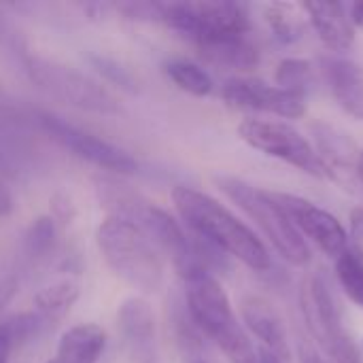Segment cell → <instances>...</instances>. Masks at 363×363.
Here are the masks:
<instances>
[{
	"label": "cell",
	"instance_id": "1",
	"mask_svg": "<svg viewBox=\"0 0 363 363\" xmlns=\"http://www.w3.org/2000/svg\"><path fill=\"white\" fill-rule=\"evenodd\" d=\"M172 204L185 225L204 242L240 259L255 272H268L272 266L270 253L259 236L242 223L219 200L187 185L172 189Z\"/></svg>",
	"mask_w": 363,
	"mask_h": 363
},
{
	"label": "cell",
	"instance_id": "2",
	"mask_svg": "<svg viewBox=\"0 0 363 363\" xmlns=\"http://www.w3.org/2000/svg\"><path fill=\"white\" fill-rule=\"evenodd\" d=\"M185 311L194 325L213 340L232 363H259L257 349L238 321L230 298L217 277L206 270L183 274Z\"/></svg>",
	"mask_w": 363,
	"mask_h": 363
},
{
	"label": "cell",
	"instance_id": "3",
	"mask_svg": "<svg viewBox=\"0 0 363 363\" xmlns=\"http://www.w3.org/2000/svg\"><path fill=\"white\" fill-rule=\"evenodd\" d=\"M98 249L108 268L143 294H155L164 283V264L153 242L128 219L106 217L96 230Z\"/></svg>",
	"mask_w": 363,
	"mask_h": 363
},
{
	"label": "cell",
	"instance_id": "4",
	"mask_svg": "<svg viewBox=\"0 0 363 363\" xmlns=\"http://www.w3.org/2000/svg\"><path fill=\"white\" fill-rule=\"evenodd\" d=\"M215 185L257 225V230L287 264L306 266L311 262V249L306 240L296 230L283 206L274 200L272 191L259 189L230 174H217Z\"/></svg>",
	"mask_w": 363,
	"mask_h": 363
},
{
	"label": "cell",
	"instance_id": "5",
	"mask_svg": "<svg viewBox=\"0 0 363 363\" xmlns=\"http://www.w3.org/2000/svg\"><path fill=\"white\" fill-rule=\"evenodd\" d=\"M302 313L311 338L332 363H363L362 351L345 328L340 304L323 272L311 274L304 283Z\"/></svg>",
	"mask_w": 363,
	"mask_h": 363
},
{
	"label": "cell",
	"instance_id": "6",
	"mask_svg": "<svg viewBox=\"0 0 363 363\" xmlns=\"http://www.w3.org/2000/svg\"><path fill=\"white\" fill-rule=\"evenodd\" d=\"M162 21L172 30L194 40L198 47L225 36L249 34V11L238 2L202 0V2H170L162 4Z\"/></svg>",
	"mask_w": 363,
	"mask_h": 363
},
{
	"label": "cell",
	"instance_id": "7",
	"mask_svg": "<svg viewBox=\"0 0 363 363\" xmlns=\"http://www.w3.org/2000/svg\"><path fill=\"white\" fill-rule=\"evenodd\" d=\"M26 70L32 83L55 100H62L74 108L89 111V113H100V115L119 113L117 98L102 83H98L96 79L72 66L34 55L28 57Z\"/></svg>",
	"mask_w": 363,
	"mask_h": 363
},
{
	"label": "cell",
	"instance_id": "8",
	"mask_svg": "<svg viewBox=\"0 0 363 363\" xmlns=\"http://www.w3.org/2000/svg\"><path fill=\"white\" fill-rule=\"evenodd\" d=\"M238 136L242 143H247L251 149L281 160L311 177L323 179L328 177L315 147L302 136L294 125L285 121H274V119H259V117H249L242 119L238 125Z\"/></svg>",
	"mask_w": 363,
	"mask_h": 363
},
{
	"label": "cell",
	"instance_id": "9",
	"mask_svg": "<svg viewBox=\"0 0 363 363\" xmlns=\"http://www.w3.org/2000/svg\"><path fill=\"white\" fill-rule=\"evenodd\" d=\"M38 123L60 147L72 151L77 157H81L98 168H104V170H111L117 174H134L138 170V162L128 151L111 145L104 138H98L96 134L87 132V130H81V128L68 123L66 119H62L53 113H45V111L38 113Z\"/></svg>",
	"mask_w": 363,
	"mask_h": 363
},
{
	"label": "cell",
	"instance_id": "10",
	"mask_svg": "<svg viewBox=\"0 0 363 363\" xmlns=\"http://www.w3.org/2000/svg\"><path fill=\"white\" fill-rule=\"evenodd\" d=\"M272 196L283 206L302 238H311L325 255L338 257L349 249V234L336 215L294 194L272 191Z\"/></svg>",
	"mask_w": 363,
	"mask_h": 363
},
{
	"label": "cell",
	"instance_id": "11",
	"mask_svg": "<svg viewBox=\"0 0 363 363\" xmlns=\"http://www.w3.org/2000/svg\"><path fill=\"white\" fill-rule=\"evenodd\" d=\"M221 96L225 104L240 111L268 113L283 119H300L306 115V98L289 94L255 77H232L225 81Z\"/></svg>",
	"mask_w": 363,
	"mask_h": 363
},
{
	"label": "cell",
	"instance_id": "12",
	"mask_svg": "<svg viewBox=\"0 0 363 363\" xmlns=\"http://www.w3.org/2000/svg\"><path fill=\"white\" fill-rule=\"evenodd\" d=\"M319 68L336 104L353 119L363 121V64L330 53L321 57Z\"/></svg>",
	"mask_w": 363,
	"mask_h": 363
},
{
	"label": "cell",
	"instance_id": "13",
	"mask_svg": "<svg viewBox=\"0 0 363 363\" xmlns=\"http://www.w3.org/2000/svg\"><path fill=\"white\" fill-rule=\"evenodd\" d=\"M308 23L315 28L321 43L334 51L342 53L355 43V28L349 19L347 4L342 2H302L300 4Z\"/></svg>",
	"mask_w": 363,
	"mask_h": 363
},
{
	"label": "cell",
	"instance_id": "14",
	"mask_svg": "<svg viewBox=\"0 0 363 363\" xmlns=\"http://www.w3.org/2000/svg\"><path fill=\"white\" fill-rule=\"evenodd\" d=\"M242 319L249 328V332L262 340V349L274 353L279 359L289 363L291 349H289V336L283 325V319L279 311L264 298H247L242 302Z\"/></svg>",
	"mask_w": 363,
	"mask_h": 363
},
{
	"label": "cell",
	"instance_id": "15",
	"mask_svg": "<svg viewBox=\"0 0 363 363\" xmlns=\"http://www.w3.org/2000/svg\"><path fill=\"white\" fill-rule=\"evenodd\" d=\"M315 134H317L315 151H317L328 174L340 177V174H347L349 170L355 172L359 151H357L355 143L342 130H338L330 123H319L315 128Z\"/></svg>",
	"mask_w": 363,
	"mask_h": 363
},
{
	"label": "cell",
	"instance_id": "16",
	"mask_svg": "<svg viewBox=\"0 0 363 363\" xmlns=\"http://www.w3.org/2000/svg\"><path fill=\"white\" fill-rule=\"evenodd\" d=\"M198 49H200L202 57L208 60L211 64L230 68V70H238V72H249V70L257 68V64H259V49L249 38V34L211 40L206 45H200Z\"/></svg>",
	"mask_w": 363,
	"mask_h": 363
},
{
	"label": "cell",
	"instance_id": "17",
	"mask_svg": "<svg viewBox=\"0 0 363 363\" xmlns=\"http://www.w3.org/2000/svg\"><path fill=\"white\" fill-rule=\"evenodd\" d=\"M106 347V332L96 323H79L66 330L57 345V359L64 363H94Z\"/></svg>",
	"mask_w": 363,
	"mask_h": 363
},
{
	"label": "cell",
	"instance_id": "18",
	"mask_svg": "<svg viewBox=\"0 0 363 363\" xmlns=\"http://www.w3.org/2000/svg\"><path fill=\"white\" fill-rule=\"evenodd\" d=\"M117 325L125 340L136 347H147L155 338V315L145 298L132 296L117 311Z\"/></svg>",
	"mask_w": 363,
	"mask_h": 363
},
{
	"label": "cell",
	"instance_id": "19",
	"mask_svg": "<svg viewBox=\"0 0 363 363\" xmlns=\"http://www.w3.org/2000/svg\"><path fill=\"white\" fill-rule=\"evenodd\" d=\"M266 23L274 38L283 45H294L302 40L306 32V15L302 6L291 4V2H270L264 9Z\"/></svg>",
	"mask_w": 363,
	"mask_h": 363
},
{
	"label": "cell",
	"instance_id": "20",
	"mask_svg": "<svg viewBox=\"0 0 363 363\" xmlns=\"http://www.w3.org/2000/svg\"><path fill=\"white\" fill-rule=\"evenodd\" d=\"M79 294V283L70 279L55 281L34 296V311L40 319H60L74 306Z\"/></svg>",
	"mask_w": 363,
	"mask_h": 363
},
{
	"label": "cell",
	"instance_id": "21",
	"mask_svg": "<svg viewBox=\"0 0 363 363\" xmlns=\"http://www.w3.org/2000/svg\"><path fill=\"white\" fill-rule=\"evenodd\" d=\"M168 79L183 91L196 96V98H204L213 91V79L211 74L200 68L194 62L187 60H172L164 66Z\"/></svg>",
	"mask_w": 363,
	"mask_h": 363
},
{
	"label": "cell",
	"instance_id": "22",
	"mask_svg": "<svg viewBox=\"0 0 363 363\" xmlns=\"http://www.w3.org/2000/svg\"><path fill=\"white\" fill-rule=\"evenodd\" d=\"M313 74H315V70L308 60L287 57L277 66V74H274L277 83L274 85L289 94L306 98V94L313 87Z\"/></svg>",
	"mask_w": 363,
	"mask_h": 363
},
{
	"label": "cell",
	"instance_id": "23",
	"mask_svg": "<svg viewBox=\"0 0 363 363\" xmlns=\"http://www.w3.org/2000/svg\"><path fill=\"white\" fill-rule=\"evenodd\" d=\"M336 277L349 300L363 308V259L353 249L336 257Z\"/></svg>",
	"mask_w": 363,
	"mask_h": 363
},
{
	"label": "cell",
	"instance_id": "24",
	"mask_svg": "<svg viewBox=\"0 0 363 363\" xmlns=\"http://www.w3.org/2000/svg\"><path fill=\"white\" fill-rule=\"evenodd\" d=\"M174 328H177V340L183 355V363H211L204 345V334L194 325L187 311L177 317Z\"/></svg>",
	"mask_w": 363,
	"mask_h": 363
},
{
	"label": "cell",
	"instance_id": "25",
	"mask_svg": "<svg viewBox=\"0 0 363 363\" xmlns=\"http://www.w3.org/2000/svg\"><path fill=\"white\" fill-rule=\"evenodd\" d=\"M57 238V223L51 215H40L36 217L26 236H23V249L30 257H43L55 247Z\"/></svg>",
	"mask_w": 363,
	"mask_h": 363
},
{
	"label": "cell",
	"instance_id": "26",
	"mask_svg": "<svg viewBox=\"0 0 363 363\" xmlns=\"http://www.w3.org/2000/svg\"><path fill=\"white\" fill-rule=\"evenodd\" d=\"M89 62H91V66H94L106 81H111L113 85H117V87H121L123 91H130V94H136V91H138V81H136L134 74H132L128 68H123L119 62H115V60H111V57H102V55H91Z\"/></svg>",
	"mask_w": 363,
	"mask_h": 363
},
{
	"label": "cell",
	"instance_id": "27",
	"mask_svg": "<svg viewBox=\"0 0 363 363\" xmlns=\"http://www.w3.org/2000/svg\"><path fill=\"white\" fill-rule=\"evenodd\" d=\"M0 325L6 332V336L11 338L13 347H19L23 342H28L38 332L40 317L36 313H19V315H11V317L2 319Z\"/></svg>",
	"mask_w": 363,
	"mask_h": 363
},
{
	"label": "cell",
	"instance_id": "28",
	"mask_svg": "<svg viewBox=\"0 0 363 363\" xmlns=\"http://www.w3.org/2000/svg\"><path fill=\"white\" fill-rule=\"evenodd\" d=\"M51 208H53V219L62 221V223H70V219L74 217V206L70 204V198H66L64 194H57L53 196L51 200Z\"/></svg>",
	"mask_w": 363,
	"mask_h": 363
},
{
	"label": "cell",
	"instance_id": "29",
	"mask_svg": "<svg viewBox=\"0 0 363 363\" xmlns=\"http://www.w3.org/2000/svg\"><path fill=\"white\" fill-rule=\"evenodd\" d=\"M351 238L355 245V253L363 259V208H355L351 213Z\"/></svg>",
	"mask_w": 363,
	"mask_h": 363
},
{
	"label": "cell",
	"instance_id": "30",
	"mask_svg": "<svg viewBox=\"0 0 363 363\" xmlns=\"http://www.w3.org/2000/svg\"><path fill=\"white\" fill-rule=\"evenodd\" d=\"M17 291H19V281L15 277L9 274V277L0 279V315L11 304V300L17 296Z\"/></svg>",
	"mask_w": 363,
	"mask_h": 363
},
{
	"label": "cell",
	"instance_id": "31",
	"mask_svg": "<svg viewBox=\"0 0 363 363\" xmlns=\"http://www.w3.org/2000/svg\"><path fill=\"white\" fill-rule=\"evenodd\" d=\"M300 362L302 363H330L325 357H321L308 342L300 345Z\"/></svg>",
	"mask_w": 363,
	"mask_h": 363
},
{
	"label": "cell",
	"instance_id": "32",
	"mask_svg": "<svg viewBox=\"0 0 363 363\" xmlns=\"http://www.w3.org/2000/svg\"><path fill=\"white\" fill-rule=\"evenodd\" d=\"M13 213V196L9 187L0 181V217H9Z\"/></svg>",
	"mask_w": 363,
	"mask_h": 363
},
{
	"label": "cell",
	"instance_id": "33",
	"mask_svg": "<svg viewBox=\"0 0 363 363\" xmlns=\"http://www.w3.org/2000/svg\"><path fill=\"white\" fill-rule=\"evenodd\" d=\"M347 11H349V19L353 23V28H363V2L347 4Z\"/></svg>",
	"mask_w": 363,
	"mask_h": 363
},
{
	"label": "cell",
	"instance_id": "34",
	"mask_svg": "<svg viewBox=\"0 0 363 363\" xmlns=\"http://www.w3.org/2000/svg\"><path fill=\"white\" fill-rule=\"evenodd\" d=\"M13 349H15V347H13L11 338L6 336V332H4L2 325H0V363L9 362V355H11Z\"/></svg>",
	"mask_w": 363,
	"mask_h": 363
},
{
	"label": "cell",
	"instance_id": "35",
	"mask_svg": "<svg viewBox=\"0 0 363 363\" xmlns=\"http://www.w3.org/2000/svg\"><path fill=\"white\" fill-rule=\"evenodd\" d=\"M257 359H259V363H287L283 362V359H279L274 353H270L266 349H257Z\"/></svg>",
	"mask_w": 363,
	"mask_h": 363
},
{
	"label": "cell",
	"instance_id": "36",
	"mask_svg": "<svg viewBox=\"0 0 363 363\" xmlns=\"http://www.w3.org/2000/svg\"><path fill=\"white\" fill-rule=\"evenodd\" d=\"M355 174L359 177V181L363 183V149L359 151V157H357V164H355Z\"/></svg>",
	"mask_w": 363,
	"mask_h": 363
},
{
	"label": "cell",
	"instance_id": "37",
	"mask_svg": "<svg viewBox=\"0 0 363 363\" xmlns=\"http://www.w3.org/2000/svg\"><path fill=\"white\" fill-rule=\"evenodd\" d=\"M47 363H64V362H60V359L55 357V359H51V362H47Z\"/></svg>",
	"mask_w": 363,
	"mask_h": 363
}]
</instances>
